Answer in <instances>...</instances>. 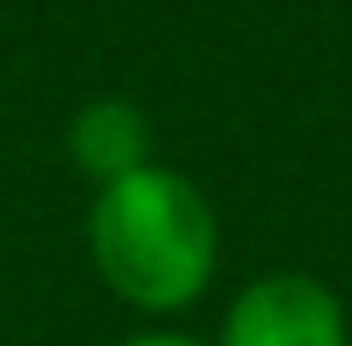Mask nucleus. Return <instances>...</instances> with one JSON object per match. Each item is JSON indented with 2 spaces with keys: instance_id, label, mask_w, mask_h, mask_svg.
Returning <instances> with one entry per match:
<instances>
[{
  "instance_id": "obj_1",
  "label": "nucleus",
  "mask_w": 352,
  "mask_h": 346,
  "mask_svg": "<svg viewBox=\"0 0 352 346\" xmlns=\"http://www.w3.org/2000/svg\"><path fill=\"white\" fill-rule=\"evenodd\" d=\"M87 254L116 300L173 317L197 306L219 271V220L202 185L179 168L144 162L98 185L87 208Z\"/></svg>"
},
{
  "instance_id": "obj_3",
  "label": "nucleus",
  "mask_w": 352,
  "mask_h": 346,
  "mask_svg": "<svg viewBox=\"0 0 352 346\" xmlns=\"http://www.w3.org/2000/svg\"><path fill=\"white\" fill-rule=\"evenodd\" d=\"M64 150L93 185H110V179H122V173L156 162L151 156V122H144V110L127 104V98H93V104H81L69 115Z\"/></svg>"
},
{
  "instance_id": "obj_4",
  "label": "nucleus",
  "mask_w": 352,
  "mask_h": 346,
  "mask_svg": "<svg viewBox=\"0 0 352 346\" xmlns=\"http://www.w3.org/2000/svg\"><path fill=\"white\" fill-rule=\"evenodd\" d=\"M122 346H202L197 335H179V329H151V335H127Z\"/></svg>"
},
{
  "instance_id": "obj_2",
  "label": "nucleus",
  "mask_w": 352,
  "mask_h": 346,
  "mask_svg": "<svg viewBox=\"0 0 352 346\" xmlns=\"http://www.w3.org/2000/svg\"><path fill=\"white\" fill-rule=\"evenodd\" d=\"M219 346H352L341 295L312 271H266L219 317Z\"/></svg>"
}]
</instances>
